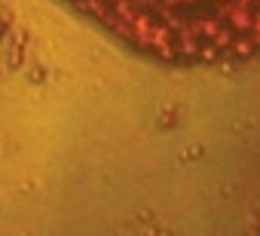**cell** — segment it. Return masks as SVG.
I'll return each mask as SVG.
<instances>
[{"mask_svg": "<svg viewBox=\"0 0 260 236\" xmlns=\"http://www.w3.org/2000/svg\"><path fill=\"white\" fill-rule=\"evenodd\" d=\"M217 16H220V19H223L236 34H251V31H254L257 7L239 4V0H226V4H217Z\"/></svg>", "mask_w": 260, "mask_h": 236, "instance_id": "cell-1", "label": "cell"}, {"mask_svg": "<svg viewBox=\"0 0 260 236\" xmlns=\"http://www.w3.org/2000/svg\"><path fill=\"white\" fill-rule=\"evenodd\" d=\"M257 49H260V46L254 43V37H251V34H239V37H236V43L230 46V52H226V55H230V58H239V55H245V58H248V55H254Z\"/></svg>", "mask_w": 260, "mask_h": 236, "instance_id": "cell-2", "label": "cell"}, {"mask_svg": "<svg viewBox=\"0 0 260 236\" xmlns=\"http://www.w3.org/2000/svg\"><path fill=\"white\" fill-rule=\"evenodd\" d=\"M172 10H187V7H196V0H166Z\"/></svg>", "mask_w": 260, "mask_h": 236, "instance_id": "cell-3", "label": "cell"}, {"mask_svg": "<svg viewBox=\"0 0 260 236\" xmlns=\"http://www.w3.org/2000/svg\"><path fill=\"white\" fill-rule=\"evenodd\" d=\"M251 37H254V43L260 46V31H251Z\"/></svg>", "mask_w": 260, "mask_h": 236, "instance_id": "cell-4", "label": "cell"}, {"mask_svg": "<svg viewBox=\"0 0 260 236\" xmlns=\"http://www.w3.org/2000/svg\"><path fill=\"white\" fill-rule=\"evenodd\" d=\"M239 4H248V7H257V0H239Z\"/></svg>", "mask_w": 260, "mask_h": 236, "instance_id": "cell-5", "label": "cell"}, {"mask_svg": "<svg viewBox=\"0 0 260 236\" xmlns=\"http://www.w3.org/2000/svg\"><path fill=\"white\" fill-rule=\"evenodd\" d=\"M211 4H214V7H217V4H226V0H211Z\"/></svg>", "mask_w": 260, "mask_h": 236, "instance_id": "cell-6", "label": "cell"}, {"mask_svg": "<svg viewBox=\"0 0 260 236\" xmlns=\"http://www.w3.org/2000/svg\"><path fill=\"white\" fill-rule=\"evenodd\" d=\"M257 10H260V0H257Z\"/></svg>", "mask_w": 260, "mask_h": 236, "instance_id": "cell-7", "label": "cell"}]
</instances>
